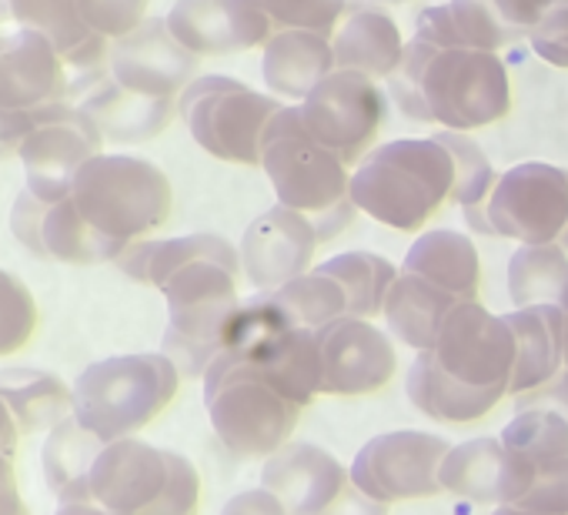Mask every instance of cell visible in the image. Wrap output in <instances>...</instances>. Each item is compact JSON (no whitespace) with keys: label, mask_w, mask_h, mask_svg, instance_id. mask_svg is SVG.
Here are the masks:
<instances>
[{"label":"cell","mask_w":568,"mask_h":515,"mask_svg":"<svg viewBox=\"0 0 568 515\" xmlns=\"http://www.w3.org/2000/svg\"><path fill=\"white\" fill-rule=\"evenodd\" d=\"M281 108L284 104L277 98L224 74L194 78L178 98V114L184 118L191 138L211 158L231 164H261L267 121Z\"/></svg>","instance_id":"30bf717a"},{"label":"cell","mask_w":568,"mask_h":515,"mask_svg":"<svg viewBox=\"0 0 568 515\" xmlns=\"http://www.w3.org/2000/svg\"><path fill=\"white\" fill-rule=\"evenodd\" d=\"M101 131L98 124L71 104H51L38 111L31 134L24 138L18 161L28 178V191L41 201H61L71 194L78 171L101 154Z\"/></svg>","instance_id":"9a60e30c"},{"label":"cell","mask_w":568,"mask_h":515,"mask_svg":"<svg viewBox=\"0 0 568 515\" xmlns=\"http://www.w3.org/2000/svg\"><path fill=\"white\" fill-rule=\"evenodd\" d=\"M555 4H558V0H495V8H498L501 21H505L511 31H518L521 38L531 34V31L545 21V14H548Z\"/></svg>","instance_id":"7bdbcfd3"},{"label":"cell","mask_w":568,"mask_h":515,"mask_svg":"<svg viewBox=\"0 0 568 515\" xmlns=\"http://www.w3.org/2000/svg\"><path fill=\"white\" fill-rule=\"evenodd\" d=\"M505 322L518 345L511 395H521L551 382L565 368V309L558 305L515 309L505 315Z\"/></svg>","instance_id":"484cf974"},{"label":"cell","mask_w":568,"mask_h":515,"mask_svg":"<svg viewBox=\"0 0 568 515\" xmlns=\"http://www.w3.org/2000/svg\"><path fill=\"white\" fill-rule=\"evenodd\" d=\"M261 488L288 515H388V505L368 498L352 468L312 442H288L264 458Z\"/></svg>","instance_id":"7c38bea8"},{"label":"cell","mask_w":568,"mask_h":515,"mask_svg":"<svg viewBox=\"0 0 568 515\" xmlns=\"http://www.w3.org/2000/svg\"><path fill=\"white\" fill-rule=\"evenodd\" d=\"M335 71H358L375 81L392 78L405 58V38L398 24L372 4H348L332 34Z\"/></svg>","instance_id":"603a6c76"},{"label":"cell","mask_w":568,"mask_h":515,"mask_svg":"<svg viewBox=\"0 0 568 515\" xmlns=\"http://www.w3.org/2000/svg\"><path fill=\"white\" fill-rule=\"evenodd\" d=\"M528 44L541 61L568 71V0H558L545 14V21L528 34Z\"/></svg>","instance_id":"b9f144b4"},{"label":"cell","mask_w":568,"mask_h":515,"mask_svg":"<svg viewBox=\"0 0 568 515\" xmlns=\"http://www.w3.org/2000/svg\"><path fill=\"white\" fill-rule=\"evenodd\" d=\"M402 272L432 282L435 289L448 292L462 305L478 302V289H481L478 248L462 231H452V228L422 231L405 254Z\"/></svg>","instance_id":"d4e9b609"},{"label":"cell","mask_w":568,"mask_h":515,"mask_svg":"<svg viewBox=\"0 0 568 515\" xmlns=\"http://www.w3.org/2000/svg\"><path fill=\"white\" fill-rule=\"evenodd\" d=\"M241 254H207L181 265L158 292L168 302L164 355L181 378H204L207 365L224 352V332L237 302Z\"/></svg>","instance_id":"5b68a950"},{"label":"cell","mask_w":568,"mask_h":515,"mask_svg":"<svg viewBox=\"0 0 568 515\" xmlns=\"http://www.w3.org/2000/svg\"><path fill=\"white\" fill-rule=\"evenodd\" d=\"M91 502L108 515H197L201 475L181 452L131 435L98 452Z\"/></svg>","instance_id":"52a82bcc"},{"label":"cell","mask_w":568,"mask_h":515,"mask_svg":"<svg viewBox=\"0 0 568 515\" xmlns=\"http://www.w3.org/2000/svg\"><path fill=\"white\" fill-rule=\"evenodd\" d=\"M565 372H568V309H565Z\"/></svg>","instance_id":"816d5d0a"},{"label":"cell","mask_w":568,"mask_h":515,"mask_svg":"<svg viewBox=\"0 0 568 515\" xmlns=\"http://www.w3.org/2000/svg\"><path fill=\"white\" fill-rule=\"evenodd\" d=\"M322 395H372L398 368L395 342L368 319H342L318 332Z\"/></svg>","instance_id":"ac0fdd59"},{"label":"cell","mask_w":568,"mask_h":515,"mask_svg":"<svg viewBox=\"0 0 568 515\" xmlns=\"http://www.w3.org/2000/svg\"><path fill=\"white\" fill-rule=\"evenodd\" d=\"M322 238L318 228L284 204L257 214L241 238V272L257 292H277L312 272Z\"/></svg>","instance_id":"2e32d148"},{"label":"cell","mask_w":568,"mask_h":515,"mask_svg":"<svg viewBox=\"0 0 568 515\" xmlns=\"http://www.w3.org/2000/svg\"><path fill=\"white\" fill-rule=\"evenodd\" d=\"M318 269L342 282L352 319H368V322L378 312H385L388 292L398 279V269L385 254H375V251H345V254L328 258Z\"/></svg>","instance_id":"d590c367"},{"label":"cell","mask_w":568,"mask_h":515,"mask_svg":"<svg viewBox=\"0 0 568 515\" xmlns=\"http://www.w3.org/2000/svg\"><path fill=\"white\" fill-rule=\"evenodd\" d=\"M442 488L475 505L505 502V445L501 438L478 435L452 445L442 462Z\"/></svg>","instance_id":"d6a6232c"},{"label":"cell","mask_w":568,"mask_h":515,"mask_svg":"<svg viewBox=\"0 0 568 515\" xmlns=\"http://www.w3.org/2000/svg\"><path fill=\"white\" fill-rule=\"evenodd\" d=\"M74 418L101 442L138 435L178 395L181 372L164 352H131L91 362L74 378Z\"/></svg>","instance_id":"8992f818"},{"label":"cell","mask_w":568,"mask_h":515,"mask_svg":"<svg viewBox=\"0 0 568 515\" xmlns=\"http://www.w3.org/2000/svg\"><path fill=\"white\" fill-rule=\"evenodd\" d=\"M452 191L455 158L438 134L378 144L352 174L355 208L395 231H422Z\"/></svg>","instance_id":"277c9868"},{"label":"cell","mask_w":568,"mask_h":515,"mask_svg":"<svg viewBox=\"0 0 568 515\" xmlns=\"http://www.w3.org/2000/svg\"><path fill=\"white\" fill-rule=\"evenodd\" d=\"M164 24L171 38L197 58L264 48L274 34L271 18L254 0H178Z\"/></svg>","instance_id":"d6986e66"},{"label":"cell","mask_w":568,"mask_h":515,"mask_svg":"<svg viewBox=\"0 0 568 515\" xmlns=\"http://www.w3.org/2000/svg\"><path fill=\"white\" fill-rule=\"evenodd\" d=\"M237 251L231 241L211 234V231H197V234H181V238H164V241H134L124 248V254L118 258V269L151 289H161L181 265L194 262V258H207V254H231Z\"/></svg>","instance_id":"836d02e7"},{"label":"cell","mask_w":568,"mask_h":515,"mask_svg":"<svg viewBox=\"0 0 568 515\" xmlns=\"http://www.w3.org/2000/svg\"><path fill=\"white\" fill-rule=\"evenodd\" d=\"M491 515H538V512H525V508H518V505H495Z\"/></svg>","instance_id":"f907efd6"},{"label":"cell","mask_w":568,"mask_h":515,"mask_svg":"<svg viewBox=\"0 0 568 515\" xmlns=\"http://www.w3.org/2000/svg\"><path fill=\"white\" fill-rule=\"evenodd\" d=\"M505 445V502H521L535 482L555 472H568V418L548 408H518L501 428Z\"/></svg>","instance_id":"7402d4cb"},{"label":"cell","mask_w":568,"mask_h":515,"mask_svg":"<svg viewBox=\"0 0 568 515\" xmlns=\"http://www.w3.org/2000/svg\"><path fill=\"white\" fill-rule=\"evenodd\" d=\"M38 332V302L31 295V289L0 269V359H11L21 349H28V342Z\"/></svg>","instance_id":"f35d334b"},{"label":"cell","mask_w":568,"mask_h":515,"mask_svg":"<svg viewBox=\"0 0 568 515\" xmlns=\"http://www.w3.org/2000/svg\"><path fill=\"white\" fill-rule=\"evenodd\" d=\"M388 81L402 114L462 134L498 124L511 111L508 71L491 51L438 48L415 34Z\"/></svg>","instance_id":"7a4b0ae2"},{"label":"cell","mask_w":568,"mask_h":515,"mask_svg":"<svg viewBox=\"0 0 568 515\" xmlns=\"http://www.w3.org/2000/svg\"><path fill=\"white\" fill-rule=\"evenodd\" d=\"M491 238L558 244L568 251V168L525 161L498 174L485 208L468 221Z\"/></svg>","instance_id":"8fae6325"},{"label":"cell","mask_w":568,"mask_h":515,"mask_svg":"<svg viewBox=\"0 0 568 515\" xmlns=\"http://www.w3.org/2000/svg\"><path fill=\"white\" fill-rule=\"evenodd\" d=\"M378 4H408V0H378Z\"/></svg>","instance_id":"f5cc1de1"},{"label":"cell","mask_w":568,"mask_h":515,"mask_svg":"<svg viewBox=\"0 0 568 515\" xmlns=\"http://www.w3.org/2000/svg\"><path fill=\"white\" fill-rule=\"evenodd\" d=\"M34 118H38V114H24V111H8V108H0V161L18 158L24 138H28L31 128H34Z\"/></svg>","instance_id":"f6af8a7d"},{"label":"cell","mask_w":568,"mask_h":515,"mask_svg":"<svg viewBox=\"0 0 568 515\" xmlns=\"http://www.w3.org/2000/svg\"><path fill=\"white\" fill-rule=\"evenodd\" d=\"M261 168L271 178L277 204L305 214L322 241L338 238L358 214L352 201L348 164L325 148L302 118V108L284 104L264 131Z\"/></svg>","instance_id":"3957f363"},{"label":"cell","mask_w":568,"mask_h":515,"mask_svg":"<svg viewBox=\"0 0 568 515\" xmlns=\"http://www.w3.org/2000/svg\"><path fill=\"white\" fill-rule=\"evenodd\" d=\"M298 108L305 128L348 168L372 151L388 118L378 81L358 71H332Z\"/></svg>","instance_id":"5bb4252c"},{"label":"cell","mask_w":568,"mask_h":515,"mask_svg":"<svg viewBox=\"0 0 568 515\" xmlns=\"http://www.w3.org/2000/svg\"><path fill=\"white\" fill-rule=\"evenodd\" d=\"M18 438H21V428L11 415V408L4 405V398H0V455H11L18 452Z\"/></svg>","instance_id":"c3c4849f"},{"label":"cell","mask_w":568,"mask_h":515,"mask_svg":"<svg viewBox=\"0 0 568 515\" xmlns=\"http://www.w3.org/2000/svg\"><path fill=\"white\" fill-rule=\"evenodd\" d=\"M0 515H28L11 455H0Z\"/></svg>","instance_id":"7dc6e473"},{"label":"cell","mask_w":568,"mask_h":515,"mask_svg":"<svg viewBox=\"0 0 568 515\" xmlns=\"http://www.w3.org/2000/svg\"><path fill=\"white\" fill-rule=\"evenodd\" d=\"M78 4L94 34L104 41H121L148 24L151 0H78Z\"/></svg>","instance_id":"60d3db41"},{"label":"cell","mask_w":568,"mask_h":515,"mask_svg":"<svg viewBox=\"0 0 568 515\" xmlns=\"http://www.w3.org/2000/svg\"><path fill=\"white\" fill-rule=\"evenodd\" d=\"M84 221L111 241L121 254L128 244L144 241L171 214L168 174L134 154H94L74 178L68 194Z\"/></svg>","instance_id":"ba28073f"},{"label":"cell","mask_w":568,"mask_h":515,"mask_svg":"<svg viewBox=\"0 0 568 515\" xmlns=\"http://www.w3.org/2000/svg\"><path fill=\"white\" fill-rule=\"evenodd\" d=\"M458 305L462 302H455L448 292L435 289L432 282H425L418 275H408V272H398L382 315L388 322V332L398 342L412 345L415 352H428L438 342V332H442L445 319Z\"/></svg>","instance_id":"4dcf8cb0"},{"label":"cell","mask_w":568,"mask_h":515,"mask_svg":"<svg viewBox=\"0 0 568 515\" xmlns=\"http://www.w3.org/2000/svg\"><path fill=\"white\" fill-rule=\"evenodd\" d=\"M78 108L98 124L104 141H118V144H134L161 134L174 114V101L134 94L121 88L111 74Z\"/></svg>","instance_id":"4316f807"},{"label":"cell","mask_w":568,"mask_h":515,"mask_svg":"<svg viewBox=\"0 0 568 515\" xmlns=\"http://www.w3.org/2000/svg\"><path fill=\"white\" fill-rule=\"evenodd\" d=\"M518 345L505 315H491L481 302L458 305L428 352L408 368L405 388L412 405L438 422L485 418L511 395Z\"/></svg>","instance_id":"6da1fadb"},{"label":"cell","mask_w":568,"mask_h":515,"mask_svg":"<svg viewBox=\"0 0 568 515\" xmlns=\"http://www.w3.org/2000/svg\"><path fill=\"white\" fill-rule=\"evenodd\" d=\"M261 74L274 98L298 104L335 71L332 38L315 31H274L261 48Z\"/></svg>","instance_id":"cb8c5ba5"},{"label":"cell","mask_w":568,"mask_h":515,"mask_svg":"<svg viewBox=\"0 0 568 515\" xmlns=\"http://www.w3.org/2000/svg\"><path fill=\"white\" fill-rule=\"evenodd\" d=\"M11 231L31 254L64 265H98L121 258V251L84 221L71 198L41 201L24 188L11 208Z\"/></svg>","instance_id":"e0dca14e"},{"label":"cell","mask_w":568,"mask_h":515,"mask_svg":"<svg viewBox=\"0 0 568 515\" xmlns=\"http://www.w3.org/2000/svg\"><path fill=\"white\" fill-rule=\"evenodd\" d=\"M204 408L217 442L237 458L274 455L292 442L302 415L298 402L231 352H221L204 372Z\"/></svg>","instance_id":"9c48e42d"},{"label":"cell","mask_w":568,"mask_h":515,"mask_svg":"<svg viewBox=\"0 0 568 515\" xmlns=\"http://www.w3.org/2000/svg\"><path fill=\"white\" fill-rule=\"evenodd\" d=\"M221 515H288V512H284V505L267 488H247L227 498Z\"/></svg>","instance_id":"bcb514c9"},{"label":"cell","mask_w":568,"mask_h":515,"mask_svg":"<svg viewBox=\"0 0 568 515\" xmlns=\"http://www.w3.org/2000/svg\"><path fill=\"white\" fill-rule=\"evenodd\" d=\"M111 78L144 98H164L174 101L181 91L194 81L197 71V54L181 48L164 21H148L134 34L114 41L111 54Z\"/></svg>","instance_id":"44dd1931"},{"label":"cell","mask_w":568,"mask_h":515,"mask_svg":"<svg viewBox=\"0 0 568 515\" xmlns=\"http://www.w3.org/2000/svg\"><path fill=\"white\" fill-rule=\"evenodd\" d=\"M415 34L438 48H475L491 54L521 38L501 21L495 0H448V4L425 8Z\"/></svg>","instance_id":"83f0119b"},{"label":"cell","mask_w":568,"mask_h":515,"mask_svg":"<svg viewBox=\"0 0 568 515\" xmlns=\"http://www.w3.org/2000/svg\"><path fill=\"white\" fill-rule=\"evenodd\" d=\"M254 4L271 18L274 31H315L328 38L348 11V0H254Z\"/></svg>","instance_id":"ab89813d"},{"label":"cell","mask_w":568,"mask_h":515,"mask_svg":"<svg viewBox=\"0 0 568 515\" xmlns=\"http://www.w3.org/2000/svg\"><path fill=\"white\" fill-rule=\"evenodd\" d=\"M508 299L515 309H568V251L558 244H518L508 262Z\"/></svg>","instance_id":"e575fe53"},{"label":"cell","mask_w":568,"mask_h":515,"mask_svg":"<svg viewBox=\"0 0 568 515\" xmlns=\"http://www.w3.org/2000/svg\"><path fill=\"white\" fill-rule=\"evenodd\" d=\"M54 515H108V512L94 502H71V505H58Z\"/></svg>","instance_id":"681fc988"},{"label":"cell","mask_w":568,"mask_h":515,"mask_svg":"<svg viewBox=\"0 0 568 515\" xmlns=\"http://www.w3.org/2000/svg\"><path fill=\"white\" fill-rule=\"evenodd\" d=\"M438 138L448 144V151H452V158H455V191H452V201L462 204V208H465V218L471 221V218L485 208V201H488V194H491L498 174L491 171L485 151H481L468 134H462V131H445V134H438Z\"/></svg>","instance_id":"74e56055"},{"label":"cell","mask_w":568,"mask_h":515,"mask_svg":"<svg viewBox=\"0 0 568 515\" xmlns=\"http://www.w3.org/2000/svg\"><path fill=\"white\" fill-rule=\"evenodd\" d=\"M68 91V61L31 28H0V108L38 114L61 104Z\"/></svg>","instance_id":"ffe728a7"},{"label":"cell","mask_w":568,"mask_h":515,"mask_svg":"<svg viewBox=\"0 0 568 515\" xmlns=\"http://www.w3.org/2000/svg\"><path fill=\"white\" fill-rule=\"evenodd\" d=\"M267 295L281 305V312L298 329H308V332H322L342 319H352L348 295H345L342 282L325 275L322 269H315L288 285H281L277 292H267Z\"/></svg>","instance_id":"8d00e7d4"},{"label":"cell","mask_w":568,"mask_h":515,"mask_svg":"<svg viewBox=\"0 0 568 515\" xmlns=\"http://www.w3.org/2000/svg\"><path fill=\"white\" fill-rule=\"evenodd\" d=\"M452 442L418 428L382 432L352 462L355 485L382 502H405V498H432L442 495V462Z\"/></svg>","instance_id":"4fadbf2b"},{"label":"cell","mask_w":568,"mask_h":515,"mask_svg":"<svg viewBox=\"0 0 568 515\" xmlns=\"http://www.w3.org/2000/svg\"><path fill=\"white\" fill-rule=\"evenodd\" d=\"M8 8L14 24L44 34L71 68H94L104 61L111 41L88 28L78 0H8Z\"/></svg>","instance_id":"f1b7e54d"},{"label":"cell","mask_w":568,"mask_h":515,"mask_svg":"<svg viewBox=\"0 0 568 515\" xmlns=\"http://www.w3.org/2000/svg\"><path fill=\"white\" fill-rule=\"evenodd\" d=\"M101 448L104 442L91 435L74 415H68L61 425L48 432V442L41 452V472L58 505L91 502V465Z\"/></svg>","instance_id":"1f68e13d"},{"label":"cell","mask_w":568,"mask_h":515,"mask_svg":"<svg viewBox=\"0 0 568 515\" xmlns=\"http://www.w3.org/2000/svg\"><path fill=\"white\" fill-rule=\"evenodd\" d=\"M515 408H548V412H558L561 418H568V372L561 368L551 382L515 395Z\"/></svg>","instance_id":"ee69618b"},{"label":"cell","mask_w":568,"mask_h":515,"mask_svg":"<svg viewBox=\"0 0 568 515\" xmlns=\"http://www.w3.org/2000/svg\"><path fill=\"white\" fill-rule=\"evenodd\" d=\"M0 398L11 408L21 435L51 432L68 415H74V388L54 372L31 365L0 368Z\"/></svg>","instance_id":"f546056e"}]
</instances>
